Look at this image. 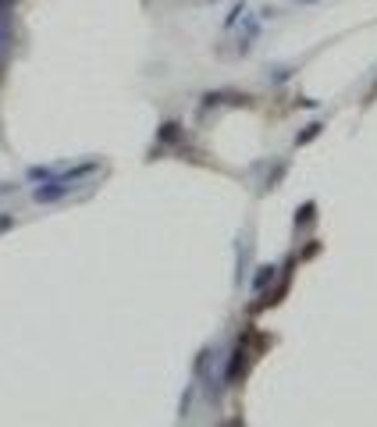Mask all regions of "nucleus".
<instances>
[{
	"mask_svg": "<svg viewBox=\"0 0 377 427\" xmlns=\"http://www.w3.org/2000/svg\"><path fill=\"white\" fill-rule=\"evenodd\" d=\"M242 11H246V4H242V0H239V4H235V8H231V14L224 18V29H231V25H235V22H239V14H242Z\"/></svg>",
	"mask_w": 377,
	"mask_h": 427,
	"instance_id": "1",
	"label": "nucleus"
},
{
	"mask_svg": "<svg viewBox=\"0 0 377 427\" xmlns=\"http://www.w3.org/2000/svg\"><path fill=\"white\" fill-rule=\"evenodd\" d=\"M11 228V218H0V231H8Z\"/></svg>",
	"mask_w": 377,
	"mask_h": 427,
	"instance_id": "2",
	"label": "nucleus"
},
{
	"mask_svg": "<svg viewBox=\"0 0 377 427\" xmlns=\"http://www.w3.org/2000/svg\"><path fill=\"white\" fill-rule=\"evenodd\" d=\"M299 4H313V0H299Z\"/></svg>",
	"mask_w": 377,
	"mask_h": 427,
	"instance_id": "3",
	"label": "nucleus"
}]
</instances>
